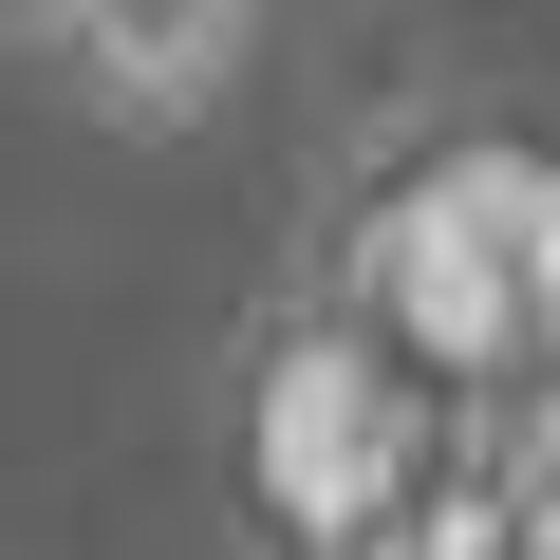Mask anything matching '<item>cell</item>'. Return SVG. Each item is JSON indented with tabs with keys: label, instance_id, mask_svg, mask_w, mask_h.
Listing matches in <instances>:
<instances>
[{
	"label": "cell",
	"instance_id": "cell-1",
	"mask_svg": "<svg viewBox=\"0 0 560 560\" xmlns=\"http://www.w3.org/2000/svg\"><path fill=\"white\" fill-rule=\"evenodd\" d=\"M38 20H57L75 94H94L113 131H187V113H224L261 0H38Z\"/></svg>",
	"mask_w": 560,
	"mask_h": 560
}]
</instances>
